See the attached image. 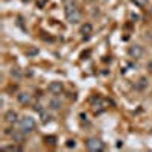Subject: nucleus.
<instances>
[{
    "label": "nucleus",
    "instance_id": "1",
    "mask_svg": "<svg viewBox=\"0 0 152 152\" xmlns=\"http://www.w3.org/2000/svg\"><path fill=\"white\" fill-rule=\"evenodd\" d=\"M64 15H66V20L70 23V24H78L82 18V14H81V9L78 8V5L67 0L64 3Z\"/></svg>",
    "mask_w": 152,
    "mask_h": 152
},
{
    "label": "nucleus",
    "instance_id": "2",
    "mask_svg": "<svg viewBox=\"0 0 152 152\" xmlns=\"http://www.w3.org/2000/svg\"><path fill=\"white\" fill-rule=\"evenodd\" d=\"M85 146H87V149L90 151V152H102L105 149V143L100 140V138H97V137L87 138Z\"/></svg>",
    "mask_w": 152,
    "mask_h": 152
},
{
    "label": "nucleus",
    "instance_id": "3",
    "mask_svg": "<svg viewBox=\"0 0 152 152\" xmlns=\"http://www.w3.org/2000/svg\"><path fill=\"white\" fill-rule=\"evenodd\" d=\"M18 126H20V131H21V132L31 134V132L35 129V120H34L31 116H24V117L20 119Z\"/></svg>",
    "mask_w": 152,
    "mask_h": 152
},
{
    "label": "nucleus",
    "instance_id": "4",
    "mask_svg": "<svg viewBox=\"0 0 152 152\" xmlns=\"http://www.w3.org/2000/svg\"><path fill=\"white\" fill-rule=\"evenodd\" d=\"M143 53H145V49H143L140 44H132V46H129V49H128V55H129L132 59H140V58L143 56Z\"/></svg>",
    "mask_w": 152,
    "mask_h": 152
},
{
    "label": "nucleus",
    "instance_id": "5",
    "mask_svg": "<svg viewBox=\"0 0 152 152\" xmlns=\"http://www.w3.org/2000/svg\"><path fill=\"white\" fill-rule=\"evenodd\" d=\"M62 91H64V85H62V82L59 81H53L49 84V93L53 94V96H59Z\"/></svg>",
    "mask_w": 152,
    "mask_h": 152
},
{
    "label": "nucleus",
    "instance_id": "6",
    "mask_svg": "<svg viewBox=\"0 0 152 152\" xmlns=\"http://www.w3.org/2000/svg\"><path fill=\"white\" fill-rule=\"evenodd\" d=\"M3 119H5V122H6L8 125H15V123L20 122L18 114H17V111H14V110H8V111L5 113Z\"/></svg>",
    "mask_w": 152,
    "mask_h": 152
},
{
    "label": "nucleus",
    "instance_id": "7",
    "mask_svg": "<svg viewBox=\"0 0 152 152\" xmlns=\"http://www.w3.org/2000/svg\"><path fill=\"white\" fill-rule=\"evenodd\" d=\"M31 94L28 93V91H21V93H18L17 94V100H18V104L20 105H28V104H31Z\"/></svg>",
    "mask_w": 152,
    "mask_h": 152
},
{
    "label": "nucleus",
    "instance_id": "8",
    "mask_svg": "<svg viewBox=\"0 0 152 152\" xmlns=\"http://www.w3.org/2000/svg\"><path fill=\"white\" fill-rule=\"evenodd\" d=\"M62 107V100L59 97H53V99H50L49 100V110H52V111H59Z\"/></svg>",
    "mask_w": 152,
    "mask_h": 152
},
{
    "label": "nucleus",
    "instance_id": "9",
    "mask_svg": "<svg viewBox=\"0 0 152 152\" xmlns=\"http://www.w3.org/2000/svg\"><path fill=\"white\" fill-rule=\"evenodd\" d=\"M79 32L82 34L84 38H88V37L91 35V32H93V26H91L90 23H84L82 26H81V31H79Z\"/></svg>",
    "mask_w": 152,
    "mask_h": 152
},
{
    "label": "nucleus",
    "instance_id": "10",
    "mask_svg": "<svg viewBox=\"0 0 152 152\" xmlns=\"http://www.w3.org/2000/svg\"><path fill=\"white\" fill-rule=\"evenodd\" d=\"M24 132H21V131H15V132H12L11 134V137H12V140L14 142H17V143H21L23 142V138H24Z\"/></svg>",
    "mask_w": 152,
    "mask_h": 152
},
{
    "label": "nucleus",
    "instance_id": "11",
    "mask_svg": "<svg viewBox=\"0 0 152 152\" xmlns=\"http://www.w3.org/2000/svg\"><path fill=\"white\" fill-rule=\"evenodd\" d=\"M135 87L138 88V90H143V88H146V87H148V79H146V78H142Z\"/></svg>",
    "mask_w": 152,
    "mask_h": 152
},
{
    "label": "nucleus",
    "instance_id": "12",
    "mask_svg": "<svg viewBox=\"0 0 152 152\" xmlns=\"http://www.w3.org/2000/svg\"><path fill=\"white\" fill-rule=\"evenodd\" d=\"M131 2H132L135 6H138V8H143V6H146V5L149 3V0H131Z\"/></svg>",
    "mask_w": 152,
    "mask_h": 152
},
{
    "label": "nucleus",
    "instance_id": "13",
    "mask_svg": "<svg viewBox=\"0 0 152 152\" xmlns=\"http://www.w3.org/2000/svg\"><path fill=\"white\" fill-rule=\"evenodd\" d=\"M40 116H41V122H43V123H47V122L50 120V116L47 114V111H46V110H44V111L40 114Z\"/></svg>",
    "mask_w": 152,
    "mask_h": 152
},
{
    "label": "nucleus",
    "instance_id": "14",
    "mask_svg": "<svg viewBox=\"0 0 152 152\" xmlns=\"http://www.w3.org/2000/svg\"><path fill=\"white\" fill-rule=\"evenodd\" d=\"M3 151H12V152H14V151H20V148H17L14 145H12V146H3Z\"/></svg>",
    "mask_w": 152,
    "mask_h": 152
},
{
    "label": "nucleus",
    "instance_id": "15",
    "mask_svg": "<svg viewBox=\"0 0 152 152\" xmlns=\"http://www.w3.org/2000/svg\"><path fill=\"white\" fill-rule=\"evenodd\" d=\"M34 110H35L37 113H40V114H41V113L44 111V108H43V105H40V104H38V105H35V107H34Z\"/></svg>",
    "mask_w": 152,
    "mask_h": 152
},
{
    "label": "nucleus",
    "instance_id": "16",
    "mask_svg": "<svg viewBox=\"0 0 152 152\" xmlns=\"http://www.w3.org/2000/svg\"><path fill=\"white\" fill-rule=\"evenodd\" d=\"M67 148H73V149H75V148H76V142H75V140H69V142H67Z\"/></svg>",
    "mask_w": 152,
    "mask_h": 152
},
{
    "label": "nucleus",
    "instance_id": "17",
    "mask_svg": "<svg viewBox=\"0 0 152 152\" xmlns=\"http://www.w3.org/2000/svg\"><path fill=\"white\" fill-rule=\"evenodd\" d=\"M21 2H24V3H29V2H31V0H21Z\"/></svg>",
    "mask_w": 152,
    "mask_h": 152
}]
</instances>
